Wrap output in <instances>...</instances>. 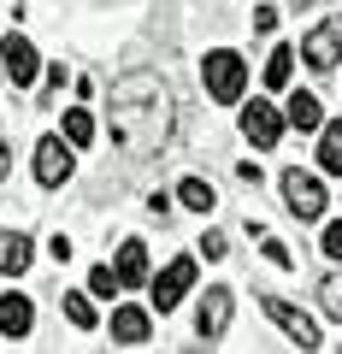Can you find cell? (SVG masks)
<instances>
[{
    "instance_id": "cell-1",
    "label": "cell",
    "mask_w": 342,
    "mask_h": 354,
    "mask_svg": "<svg viewBox=\"0 0 342 354\" xmlns=\"http://www.w3.org/2000/svg\"><path fill=\"white\" fill-rule=\"evenodd\" d=\"M106 118H113V148L124 160H148L160 142L171 136V88L160 71H130L106 95Z\"/></svg>"
},
{
    "instance_id": "cell-2",
    "label": "cell",
    "mask_w": 342,
    "mask_h": 354,
    "mask_svg": "<svg viewBox=\"0 0 342 354\" xmlns=\"http://www.w3.org/2000/svg\"><path fill=\"white\" fill-rule=\"evenodd\" d=\"M201 83H207V101H218V106H236L242 95H248V65H242V53L213 48V53L201 59Z\"/></svg>"
},
{
    "instance_id": "cell-3",
    "label": "cell",
    "mask_w": 342,
    "mask_h": 354,
    "mask_svg": "<svg viewBox=\"0 0 342 354\" xmlns=\"http://www.w3.org/2000/svg\"><path fill=\"white\" fill-rule=\"evenodd\" d=\"M283 201H289V213L301 225H313V218H325V183L313 171H301V165H289L283 171Z\"/></svg>"
},
{
    "instance_id": "cell-4",
    "label": "cell",
    "mask_w": 342,
    "mask_h": 354,
    "mask_svg": "<svg viewBox=\"0 0 342 354\" xmlns=\"http://www.w3.org/2000/svg\"><path fill=\"white\" fill-rule=\"evenodd\" d=\"M260 307H266V319L295 342V348H307V354L319 348V325H313V319H307L295 301H283V295H260Z\"/></svg>"
},
{
    "instance_id": "cell-5",
    "label": "cell",
    "mask_w": 342,
    "mask_h": 354,
    "mask_svg": "<svg viewBox=\"0 0 342 354\" xmlns=\"http://www.w3.org/2000/svg\"><path fill=\"white\" fill-rule=\"evenodd\" d=\"M301 59H307V71H336L342 65V12L313 24V36L301 41Z\"/></svg>"
},
{
    "instance_id": "cell-6",
    "label": "cell",
    "mask_w": 342,
    "mask_h": 354,
    "mask_svg": "<svg viewBox=\"0 0 342 354\" xmlns=\"http://www.w3.org/2000/svg\"><path fill=\"white\" fill-rule=\"evenodd\" d=\"M71 171H77L71 142H65V136H41L36 142V183H41V189H59Z\"/></svg>"
},
{
    "instance_id": "cell-7",
    "label": "cell",
    "mask_w": 342,
    "mask_h": 354,
    "mask_svg": "<svg viewBox=\"0 0 342 354\" xmlns=\"http://www.w3.org/2000/svg\"><path fill=\"white\" fill-rule=\"evenodd\" d=\"M283 130H289V124H283L278 106H266V101H248V106H242V136H248L254 148H278Z\"/></svg>"
},
{
    "instance_id": "cell-8",
    "label": "cell",
    "mask_w": 342,
    "mask_h": 354,
    "mask_svg": "<svg viewBox=\"0 0 342 354\" xmlns=\"http://www.w3.org/2000/svg\"><path fill=\"white\" fill-rule=\"evenodd\" d=\"M0 77L18 83V88H30L41 77V59H36V48H30L24 36H6V41H0Z\"/></svg>"
},
{
    "instance_id": "cell-9",
    "label": "cell",
    "mask_w": 342,
    "mask_h": 354,
    "mask_svg": "<svg viewBox=\"0 0 342 354\" xmlns=\"http://www.w3.org/2000/svg\"><path fill=\"white\" fill-rule=\"evenodd\" d=\"M189 290H195V260H171L160 278H153V307H160V313H171Z\"/></svg>"
},
{
    "instance_id": "cell-10",
    "label": "cell",
    "mask_w": 342,
    "mask_h": 354,
    "mask_svg": "<svg viewBox=\"0 0 342 354\" xmlns=\"http://www.w3.org/2000/svg\"><path fill=\"white\" fill-rule=\"evenodd\" d=\"M230 290H207V301H201V313H195V330H201V342H218L230 330Z\"/></svg>"
},
{
    "instance_id": "cell-11",
    "label": "cell",
    "mask_w": 342,
    "mask_h": 354,
    "mask_svg": "<svg viewBox=\"0 0 342 354\" xmlns=\"http://www.w3.org/2000/svg\"><path fill=\"white\" fill-rule=\"evenodd\" d=\"M30 325H36V301L18 295V290H6L0 295V330H6V337H30Z\"/></svg>"
},
{
    "instance_id": "cell-12",
    "label": "cell",
    "mask_w": 342,
    "mask_h": 354,
    "mask_svg": "<svg viewBox=\"0 0 342 354\" xmlns=\"http://www.w3.org/2000/svg\"><path fill=\"white\" fill-rule=\"evenodd\" d=\"M30 260H36V242L24 230H0V272L18 278V272H30Z\"/></svg>"
},
{
    "instance_id": "cell-13",
    "label": "cell",
    "mask_w": 342,
    "mask_h": 354,
    "mask_svg": "<svg viewBox=\"0 0 342 354\" xmlns=\"http://www.w3.org/2000/svg\"><path fill=\"white\" fill-rule=\"evenodd\" d=\"M283 124H289V130H319V124H325V106H319L313 88H295V95H289V106H283Z\"/></svg>"
},
{
    "instance_id": "cell-14",
    "label": "cell",
    "mask_w": 342,
    "mask_h": 354,
    "mask_svg": "<svg viewBox=\"0 0 342 354\" xmlns=\"http://www.w3.org/2000/svg\"><path fill=\"white\" fill-rule=\"evenodd\" d=\"M148 330H153L148 307H113V337L118 342H148Z\"/></svg>"
},
{
    "instance_id": "cell-15",
    "label": "cell",
    "mask_w": 342,
    "mask_h": 354,
    "mask_svg": "<svg viewBox=\"0 0 342 354\" xmlns=\"http://www.w3.org/2000/svg\"><path fill=\"white\" fill-rule=\"evenodd\" d=\"M113 272H118V283H148V248L130 236L124 248H118V266H113Z\"/></svg>"
},
{
    "instance_id": "cell-16",
    "label": "cell",
    "mask_w": 342,
    "mask_h": 354,
    "mask_svg": "<svg viewBox=\"0 0 342 354\" xmlns=\"http://www.w3.org/2000/svg\"><path fill=\"white\" fill-rule=\"evenodd\" d=\"M178 201L189 207V213H213V207H218V189L207 183V177H183V183H178Z\"/></svg>"
},
{
    "instance_id": "cell-17",
    "label": "cell",
    "mask_w": 342,
    "mask_h": 354,
    "mask_svg": "<svg viewBox=\"0 0 342 354\" xmlns=\"http://www.w3.org/2000/svg\"><path fill=\"white\" fill-rule=\"evenodd\" d=\"M319 171L342 177V118H330L325 136H319Z\"/></svg>"
},
{
    "instance_id": "cell-18",
    "label": "cell",
    "mask_w": 342,
    "mask_h": 354,
    "mask_svg": "<svg viewBox=\"0 0 342 354\" xmlns=\"http://www.w3.org/2000/svg\"><path fill=\"white\" fill-rule=\"evenodd\" d=\"M59 136L71 142V148L95 142V113H89V106H71V113H65V124H59Z\"/></svg>"
},
{
    "instance_id": "cell-19",
    "label": "cell",
    "mask_w": 342,
    "mask_h": 354,
    "mask_svg": "<svg viewBox=\"0 0 342 354\" xmlns=\"http://www.w3.org/2000/svg\"><path fill=\"white\" fill-rule=\"evenodd\" d=\"M260 77H266V88H289V77H295V53L278 48V53L266 59V71H260Z\"/></svg>"
},
{
    "instance_id": "cell-20",
    "label": "cell",
    "mask_w": 342,
    "mask_h": 354,
    "mask_svg": "<svg viewBox=\"0 0 342 354\" xmlns=\"http://www.w3.org/2000/svg\"><path fill=\"white\" fill-rule=\"evenodd\" d=\"M65 319H71L77 330H95V325H101V313H95L89 295H65Z\"/></svg>"
},
{
    "instance_id": "cell-21",
    "label": "cell",
    "mask_w": 342,
    "mask_h": 354,
    "mask_svg": "<svg viewBox=\"0 0 342 354\" xmlns=\"http://www.w3.org/2000/svg\"><path fill=\"white\" fill-rule=\"evenodd\" d=\"M319 313L342 319V272H330V278H319Z\"/></svg>"
},
{
    "instance_id": "cell-22",
    "label": "cell",
    "mask_w": 342,
    "mask_h": 354,
    "mask_svg": "<svg viewBox=\"0 0 342 354\" xmlns=\"http://www.w3.org/2000/svg\"><path fill=\"white\" fill-rule=\"evenodd\" d=\"M118 290H124V283H118L113 266H95V272H89V295H101V301H118Z\"/></svg>"
},
{
    "instance_id": "cell-23",
    "label": "cell",
    "mask_w": 342,
    "mask_h": 354,
    "mask_svg": "<svg viewBox=\"0 0 342 354\" xmlns=\"http://www.w3.org/2000/svg\"><path fill=\"white\" fill-rule=\"evenodd\" d=\"M260 248H266V260H272V266H295V260H289V248H283L278 236H266V230H260Z\"/></svg>"
},
{
    "instance_id": "cell-24",
    "label": "cell",
    "mask_w": 342,
    "mask_h": 354,
    "mask_svg": "<svg viewBox=\"0 0 342 354\" xmlns=\"http://www.w3.org/2000/svg\"><path fill=\"white\" fill-rule=\"evenodd\" d=\"M201 254H207V260H218V254H225V230H207V236H201Z\"/></svg>"
},
{
    "instance_id": "cell-25",
    "label": "cell",
    "mask_w": 342,
    "mask_h": 354,
    "mask_svg": "<svg viewBox=\"0 0 342 354\" xmlns=\"http://www.w3.org/2000/svg\"><path fill=\"white\" fill-rule=\"evenodd\" d=\"M325 254H330V260H342V225H325Z\"/></svg>"
},
{
    "instance_id": "cell-26",
    "label": "cell",
    "mask_w": 342,
    "mask_h": 354,
    "mask_svg": "<svg viewBox=\"0 0 342 354\" xmlns=\"http://www.w3.org/2000/svg\"><path fill=\"white\" fill-rule=\"evenodd\" d=\"M254 30H278V12L272 6H254Z\"/></svg>"
},
{
    "instance_id": "cell-27",
    "label": "cell",
    "mask_w": 342,
    "mask_h": 354,
    "mask_svg": "<svg viewBox=\"0 0 342 354\" xmlns=\"http://www.w3.org/2000/svg\"><path fill=\"white\" fill-rule=\"evenodd\" d=\"M6 165H12V160H6V142H0V183H6Z\"/></svg>"
}]
</instances>
